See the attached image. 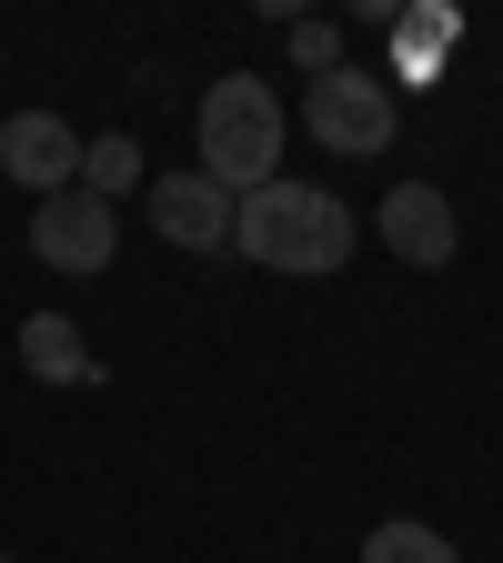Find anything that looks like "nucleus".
<instances>
[{
    "label": "nucleus",
    "mask_w": 503,
    "mask_h": 563,
    "mask_svg": "<svg viewBox=\"0 0 503 563\" xmlns=\"http://www.w3.org/2000/svg\"><path fill=\"white\" fill-rule=\"evenodd\" d=\"M0 181H21L31 201L70 191L81 181V131H70L61 111H11L0 121Z\"/></svg>",
    "instance_id": "nucleus-5"
},
{
    "label": "nucleus",
    "mask_w": 503,
    "mask_h": 563,
    "mask_svg": "<svg viewBox=\"0 0 503 563\" xmlns=\"http://www.w3.org/2000/svg\"><path fill=\"white\" fill-rule=\"evenodd\" d=\"M303 131L322 141L332 162H383L393 152V131H403V101H393V81L383 70H332V81H313L303 91Z\"/></svg>",
    "instance_id": "nucleus-3"
},
{
    "label": "nucleus",
    "mask_w": 503,
    "mask_h": 563,
    "mask_svg": "<svg viewBox=\"0 0 503 563\" xmlns=\"http://www.w3.org/2000/svg\"><path fill=\"white\" fill-rule=\"evenodd\" d=\"M282 51H293L303 81H332V70H342V21H293V31H282Z\"/></svg>",
    "instance_id": "nucleus-12"
},
{
    "label": "nucleus",
    "mask_w": 503,
    "mask_h": 563,
    "mask_svg": "<svg viewBox=\"0 0 503 563\" xmlns=\"http://www.w3.org/2000/svg\"><path fill=\"white\" fill-rule=\"evenodd\" d=\"M352 211H342V191H322V181H262V191H242L232 201V252L242 262H262V272H293V282H322V272H342L352 262Z\"/></svg>",
    "instance_id": "nucleus-1"
},
{
    "label": "nucleus",
    "mask_w": 503,
    "mask_h": 563,
    "mask_svg": "<svg viewBox=\"0 0 503 563\" xmlns=\"http://www.w3.org/2000/svg\"><path fill=\"white\" fill-rule=\"evenodd\" d=\"M152 232L172 252H232V191L211 172H162L152 181Z\"/></svg>",
    "instance_id": "nucleus-6"
},
{
    "label": "nucleus",
    "mask_w": 503,
    "mask_h": 563,
    "mask_svg": "<svg viewBox=\"0 0 503 563\" xmlns=\"http://www.w3.org/2000/svg\"><path fill=\"white\" fill-rule=\"evenodd\" d=\"M363 563H463V553H453L434 523H403V514H393V523L363 533Z\"/></svg>",
    "instance_id": "nucleus-11"
},
{
    "label": "nucleus",
    "mask_w": 503,
    "mask_h": 563,
    "mask_svg": "<svg viewBox=\"0 0 503 563\" xmlns=\"http://www.w3.org/2000/svg\"><path fill=\"white\" fill-rule=\"evenodd\" d=\"M81 191H91V201H121V191H141V141H131V131H101V141H81Z\"/></svg>",
    "instance_id": "nucleus-10"
},
{
    "label": "nucleus",
    "mask_w": 503,
    "mask_h": 563,
    "mask_svg": "<svg viewBox=\"0 0 503 563\" xmlns=\"http://www.w3.org/2000/svg\"><path fill=\"white\" fill-rule=\"evenodd\" d=\"M31 252L51 262V272H111L121 262V211L111 201H91L81 181H70V191H51V201H31Z\"/></svg>",
    "instance_id": "nucleus-4"
},
{
    "label": "nucleus",
    "mask_w": 503,
    "mask_h": 563,
    "mask_svg": "<svg viewBox=\"0 0 503 563\" xmlns=\"http://www.w3.org/2000/svg\"><path fill=\"white\" fill-rule=\"evenodd\" d=\"M21 373H31V383H101V352L81 342V322H70V312H31V322H21Z\"/></svg>",
    "instance_id": "nucleus-9"
},
{
    "label": "nucleus",
    "mask_w": 503,
    "mask_h": 563,
    "mask_svg": "<svg viewBox=\"0 0 503 563\" xmlns=\"http://www.w3.org/2000/svg\"><path fill=\"white\" fill-rule=\"evenodd\" d=\"M192 141H201V162H192V172H211V181L242 201V191L282 181V141H293V121H282L272 81H252V70H222V81L201 91V111H192Z\"/></svg>",
    "instance_id": "nucleus-2"
},
{
    "label": "nucleus",
    "mask_w": 503,
    "mask_h": 563,
    "mask_svg": "<svg viewBox=\"0 0 503 563\" xmlns=\"http://www.w3.org/2000/svg\"><path fill=\"white\" fill-rule=\"evenodd\" d=\"M0 563H11V553H0Z\"/></svg>",
    "instance_id": "nucleus-13"
},
{
    "label": "nucleus",
    "mask_w": 503,
    "mask_h": 563,
    "mask_svg": "<svg viewBox=\"0 0 503 563\" xmlns=\"http://www.w3.org/2000/svg\"><path fill=\"white\" fill-rule=\"evenodd\" d=\"M373 222H383L393 262H413V272H444V262H453V242H463V232H453V201H444L434 181H393Z\"/></svg>",
    "instance_id": "nucleus-7"
},
{
    "label": "nucleus",
    "mask_w": 503,
    "mask_h": 563,
    "mask_svg": "<svg viewBox=\"0 0 503 563\" xmlns=\"http://www.w3.org/2000/svg\"><path fill=\"white\" fill-rule=\"evenodd\" d=\"M453 41H463L453 11H403V21H393V70H383V81H403V91H444Z\"/></svg>",
    "instance_id": "nucleus-8"
}]
</instances>
